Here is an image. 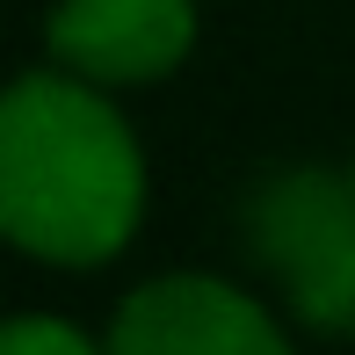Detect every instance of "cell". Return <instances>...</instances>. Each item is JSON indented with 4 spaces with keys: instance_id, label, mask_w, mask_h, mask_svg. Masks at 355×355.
I'll list each match as a JSON object with an SVG mask.
<instances>
[{
    "instance_id": "1",
    "label": "cell",
    "mask_w": 355,
    "mask_h": 355,
    "mask_svg": "<svg viewBox=\"0 0 355 355\" xmlns=\"http://www.w3.org/2000/svg\"><path fill=\"white\" fill-rule=\"evenodd\" d=\"M145 218V159L87 73L0 87V239L51 268H102Z\"/></svg>"
},
{
    "instance_id": "2",
    "label": "cell",
    "mask_w": 355,
    "mask_h": 355,
    "mask_svg": "<svg viewBox=\"0 0 355 355\" xmlns=\"http://www.w3.org/2000/svg\"><path fill=\"white\" fill-rule=\"evenodd\" d=\"M247 247L290 290V312L312 334H355V182L297 167L254 189Z\"/></svg>"
},
{
    "instance_id": "3",
    "label": "cell",
    "mask_w": 355,
    "mask_h": 355,
    "mask_svg": "<svg viewBox=\"0 0 355 355\" xmlns=\"http://www.w3.org/2000/svg\"><path fill=\"white\" fill-rule=\"evenodd\" d=\"M109 355H290V341L247 290L218 276H159L116 304Z\"/></svg>"
},
{
    "instance_id": "4",
    "label": "cell",
    "mask_w": 355,
    "mask_h": 355,
    "mask_svg": "<svg viewBox=\"0 0 355 355\" xmlns=\"http://www.w3.org/2000/svg\"><path fill=\"white\" fill-rule=\"evenodd\" d=\"M44 37L58 66L87 73L94 87H145L189 58L196 0H58Z\"/></svg>"
},
{
    "instance_id": "5",
    "label": "cell",
    "mask_w": 355,
    "mask_h": 355,
    "mask_svg": "<svg viewBox=\"0 0 355 355\" xmlns=\"http://www.w3.org/2000/svg\"><path fill=\"white\" fill-rule=\"evenodd\" d=\"M0 355H109V348H94L73 319L22 312V319H0Z\"/></svg>"
},
{
    "instance_id": "6",
    "label": "cell",
    "mask_w": 355,
    "mask_h": 355,
    "mask_svg": "<svg viewBox=\"0 0 355 355\" xmlns=\"http://www.w3.org/2000/svg\"><path fill=\"white\" fill-rule=\"evenodd\" d=\"M348 182H355V167H348Z\"/></svg>"
}]
</instances>
